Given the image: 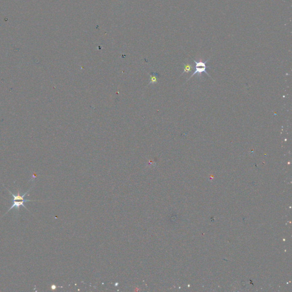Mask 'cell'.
Returning <instances> with one entry per match:
<instances>
[{"label": "cell", "instance_id": "1", "mask_svg": "<svg viewBox=\"0 0 292 292\" xmlns=\"http://www.w3.org/2000/svg\"><path fill=\"white\" fill-rule=\"evenodd\" d=\"M209 60H206L205 62H202L201 60H200L199 62H197L195 60H193V61L195 63V72L193 73L191 76L189 77V78L188 79V80H189L192 76H194L195 74H198L199 76H200V74H201L202 72H205L206 73L208 76H210L208 74V72H207V68H210V67H208V66H207L205 64L206 63L208 62ZM211 77V76H210Z\"/></svg>", "mask_w": 292, "mask_h": 292}, {"label": "cell", "instance_id": "2", "mask_svg": "<svg viewBox=\"0 0 292 292\" xmlns=\"http://www.w3.org/2000/svg\"><path fill=\"white\" fill-rule=\"evenodd\" d=\"M37 201V200H21V201H18V200H16V201H11L12 203V206H11L10 208L9 209L8 211H7V212L5 213V215L4 216H5V215H6L9 212H10V211L14 208L16 209V211H17V212H19V211H20V207H21V206L24 207L25 209H26L29 212L28 209L26 208V206L25 205V203L28 202V201Z\"/></svg>", "mask_w": 292, "mask_h": 292}, {"label": "cell", "instance_id": "3", "mask_svg": "<svg viewBox=\"0 0 292 292\" xmlns=\"http://www.w3.org/2000/svg\"><path fill=\"white\" fill-rule=\"evenodd\" d=\"M5 188H6V189L8 191V192H9V193H10V194L12 195V199H11V201H16V200H25V199H24L25 197V196H26V194L28 193L29 191H30V189L32 188V187H31V188H30V189H29L28 191L27 192H26L25 193H24V194L22 196H21L20 192V191H19V189H18V190H17V195H14L13 193H12V192H10V191L8 189H7V188H6V187H5Z\"/></svg>", "mask_w": 292, "mask_h": 292}, {"label": "cell", "instance_id": "4", "mask_svg": "<svg viewBox=\"0 0 292 292\" xmlns=\"http://www.w3.org/2000/svg\"><path fill=\"white\" fill-rule=\"evenodd\" d=\"M191 69H192V66L189 64H184V71L182 72L181 75L184 74L185 72H189L191 71Z\"/></svg>", "mask_w": 292, "mask_h": 292}, {"label": "cell", "instance_id": "5", "mask_svg": "<svg viewBox=\"0 0 292 292\" xmlns=\"http://www.w3.org/2000/svg\"><path fill=\"white\" fill-rule=\"evenodd\" d=\"M156 81H157V79L155 76H151V83L154 84L156 82Z\"/></svg>", "mask_w": 292, "mask_h": 292}]
</instances>
